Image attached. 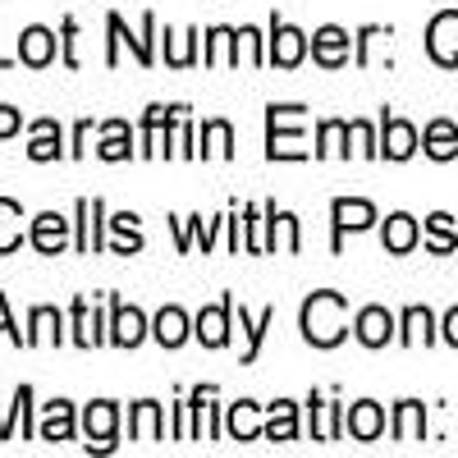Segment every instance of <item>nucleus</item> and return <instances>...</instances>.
I'll return each instance as SVG.
<instances>
[{"instance_id": "f257e3e1", "label": "nucleus", "mask_w": 458, "mask_h": 458, "mask_svg": "<svg viewBox=\"0 0 458 458\" xmlns=\"http://www.w3.org/2000/svg\"><path fill=\"white\" fill-rule=\"evenodd\" d=\"M302 335L321 349L344 339V298L339 293H312V302L302 308Z\"/></svg>"}, {"instance_id": "f03ea898", "label": "nucleus", "mask_w": 458, "mask_h": 458, "mask_svg": "<svg viewBox=\"0 0 458 458\" xmlns=\"http://www.w3.org/2000/svg\"><path fill=\"white\" fill-rule=\"evenodd\" d=\"M427 51L440 60V64H458V14H436L431 32H427Z\"/></svg>"}, {"instance_id": "7ed1b4c3", "label": "nucleus", "mask_w": 458, "mask_h": 458, "mask_svg": "<svg viewBox=\"0 0 458 458\" xmlns=\"http://www.w3.org/2000/svg\"><path fill=\"white\" fill-rule=\"evenodd\" d=\"M390 330H394V321H390V312H380V308H367L358 317V339L367 344V349H380V344L390 339Z\"/></svg>"}, {"instance_id": "20e7f679", "label": "nucleus", "mask_w": 458, "mask_h": 458, "mask_svg": "<svg viewBox=\"0 0 458 458\" xmlns=\"http://www.w3.org/2000/svg\"><path fill=\"white\" fill-rule=\"evenodd\" d=\"M312 47H317V60H321V64H339L344 55H349V32L321 28V32L312 37Z\"/></svg>"}, {"instance_id": "39448f33", "label": "nucleus", "mask_w": 458, "mask_h": 458, "mask_svg": "<svg viewBox=\"0 0 458 458\" xmlns=\"http://www.w3.org/2000/svg\"><path fill=\"white\" fill-rule=\"evenodd\" d=\"M380 427H386V417H380V408H376V403H358V408L349 412V431H353L358 440H376V436H380Z\"/></svg>"}, {"instance_id": "423d86ee", "label": "nucleus", "mask_w": 458, "mask_h": 458, "mask_svg": "<svg viewBox=\"0 0 458 458\" xmlns=\"http://www.w3.org/2000/svg\"><path fill=\"white\" fill-rule=\"evenodd\" d=\"M32 243L42 248V252H60V248H64V220H60V216H37Z\"/></svg>"}, {"instance_id": "0eeeda50", "label": "nucleus", "mask_w": 458, "mask_h": 458, "mask_svg": "<svg viewBox=\"0 0 458 458\" xmlns=\"http://www.w3.org/2000/svg\"><path fill=\"white\" fill-rule=\"evenodd\" d=\"M417 243V220L412 216H390L386 220V248L390 252H408Z\"/></svg>"}, {"instance_id": "6e6552de", "label": "nucleus", "mask_w": 458, "mask_h": 458, "mask_svg": "<svg viewBox=\"0 0 458 458\" xmlns=\"http://www.w3.org/2000/svg\"><path fill=\"white\" fill-rule=\"evenodd\" d=\"M412 147H417V133H412V124H403V120H390V124H386V157L403 161V157H412Z\"/></svg>"}, {"instance_id": "1a4fd4ad", "label": "nucleus", "mask_w": 458, "mask_h": 458, "mask_svg": "<svg viewBox=\"0 0 458 458\" xmlns=\"http://www.w3.org/2000/svg\"><path fill=\"white\" fill-rule=\"evenodd\" d=\"M51 55H55V37L47 28H28L23 32V60L28 64H47Z\"/></svg>"}, {"instance_id": "9d476101", "label": "nucleus", "mask_w": 458, "mask_h": 458, "mask_svg": "<svg viewBox=\"0 0 458 458\" xmlns=\"http://www.w3.org/2000/svg\"><path fill=\"white\" fill-rule=\"evenodd\" d=\"M427 151L436 161H449L454 151H458V133H454V124H445V120H436L431 129H427Z\"/></svg>"}, {"instance_id": "9b49d317", "label": "nucleus", "mask_w": 458, "mask_h": 458, "mask_svg": "<svg viewBox=\"0 0 458 458\" xmlns=\"http://www.w3.org/2000/svg\"><path fill=\"white\" fill-rule=\"evenodd\" d=\"M271 55H276V64H298L302 60V32L298 28H276Z\"/></svg>"}, {"instance_id": "f8f14e48", "label": "nucleus", "mask_w": 458, "mask_h": 458, "mask_svg": "<svg viewBox=\"0 0 458 458\" xmlns=\"http://www.w3.org/2000/svg\"><path fill=\"white\" fill-rule=\"evenodd\" d=\"M376 220L371 202H335V225L339 229H367Z\"/></svg>"}, {"instance_id": "ddd939ff", "label": "nucleus", "mask_w": 458, "mask_h": 458, "mask_svg": "<svg viewBox=\"0 0 458 458\" xmlns=\"http://www.w3.org/2000/svg\"><path fill=\"white\" fill-rule=\"evenodd\" d=\"M142 339V312L138 308H114V344H133Z\"/></svg>"}, {"instance_id": "4468645a", "label": "nucleus", "mask_w": 458, "mask_h": 458, "mask_svg": "<svg viewBox=\"0 0 458 458\" xmlns=\"http://www.w3.org/2000/svg\"><path fill=\"white\" fill-rule=\"evenodd\" d=\"M225 317H229V302H220V308H211V312L198 317V335H202V344L220 349V344H225Z\"/></svg>"}, {"instance_id": "2eb2a0df", "label": "nucleus", "mask_w": 458, "mask_h": 458, "mask_svg": "<svg viewBox=\"0 0 458 458\" xmlns=\"http://www.w3.org/2000/svg\"><path fill=\"white\" fill-rule=\"evenodd\" d=\"M69 431H73L69 403H51L47 408V422H42V440H69Z\"/></svg>"}, {"instance_id": "dca6fc26", "label": "nucleus", "mask_w": 458, "mask_h": 458, "mask_svg": "<svg viewBox=\"0 0 458 458\" xmlns=\"http://www.w3.org/2000/svg\"><path fill=\"white\" fill-rule=\"evenodd\" d=\"M188 335V321H183V312L179 308H165L161 317H157V339L165 344V349H174V344Z\"/></svg>"}, {"instance_id": "f3484780", "label": "nucleus", "mask_w": 458, "mask_h": 458, "mask_svg": "<svg viewBox=\"0 0 458 458\" xmlns=\"http://www.w3.org/2000/svg\"><path fill=\"white\" fill-rule=\"evenodd\" d=\"M114 431V403H92L88 408V436H97V445H110Z\"/></svg>"}, {"instance_id": "a211bd4d", "label": "nucleus", "mask_w": 458, "mask_h": 458, "mask_svg": "<svg viewBox=\"0 0 458 458\" xmlns=\"http://www.w3.org/2000/svg\"><path fill=\"white\" fill-rule=\"evenodd\" d=\"M19 243V207L0 198V252H10Z\"/></svg>"}, {"instance_id": "6ab92c4d", "label": "nucleus", "mask_w": 458, "mask_h": 458, "mask_svg": "<svg viewBox=\"0 0 458 458\" xmlns=\"http://www.w3.org/2000/svg\"><path fill=\"white\" fill-rule=\"evenodd\" d=\"M229 431H234L239 440H252V436H257V412H252V403H239L234 412H229Z\"/></svg>"}, {"instance_id": "aec40b11", "label": "nucleus", "mask_w": 458, "mask_h": 458, "mask_svg": "<svg viewBox=\"0 0 458 458\" xmlns=\"http://www.w3.org/2000/svg\"><path fill=\"white\" fill-rule=\"evenodd\" d=\"M422 431V403H403L399 408V440H417Z\"/></svg>"}, {"instance_id": "412c9836", "label": "nucleus", "mask_w": 458, "mask_h": 458, "mask_svg": "<svg viewBox=\"0 0 458 458\" xmlns=\"http://www.w3.org/2000/svg\"><path fill=\"white\" fill-rule=\"evenodd\" d=\"M271 440H293V403H276V412H271Z\"/></svg>"}, {"instance_id": "4be33fe9", "label": "nucleus", "mask_w": 458, "mask_h": 458, "mask_svg": "<svg viewBox=\"0 0 458 458\" xmlns=\"http://www.w3.org/2000/svg\"><path fill=\"white\" fill-rule=\"evenodd\" d=\"M408 344H427L431 339V317H427V308H412L408 312V335H403Z\"/></svg>"}, {"instance_id": "5701e85b", "label": "nucleus", "mask_w": 458, "mask_h": 458, "mask_svg": "<svg viewBox=\"0 0 458 458\" xmlns=\"http://www.w3.org/2000/svg\"><path fill=\"white\" fill-rule=\"evenodd\" d=\"M28 151H32V161H51V157H55V151H60V138L51 142V124H37V142H32Z\"/></svg>"}, {"instance_id": "b1692460", "label": "nucleus", "mask_w": 458, "mask_h": 458, "mask_svg": "<svg viewBox=\"0 0 458 458\" xmlns=\"http://www.w3.org/2000/svg\"><path fill=\"white\" fill-rule=\"evenodd\" d=\"M138 436H142V440H157V436H161V427H157V403H142V408H138Z\"/></svg>"}, {"instance_id": "393cba45", "label": "nucleus", "mask_w": 458, "mask_h": 458, "mask_svg": "<svg viewBox=\"0 0 458 458\" xmlns=\"http://www.w3.org/2000/svg\"><path fill=\"white\" fill-rule=\"evenodd\" d=\"M101 157H106V161L129 157V147H124V138H120V124H110V138H106V147H101Z\"/></svg>"}, {"instance_id": "a878e982", "label": "nucleus", "mask_w": 458, "mask_h": 458, "mask_svg": "<svg viewBox=\"0 0 458 458\" xmlns=\"http://www.w3.org/2000/svg\"><path fill=\"white\" fill-rule=\"evenodd\" d=\"M207 151H216V157H229V124H211L207 129Z\"/></svg>"}, {"instance_id": "bb28decb", "label": "nucleus", "mask_w": 458, "mask_h": 458, "mask_svg": "<svg viewBox=\"0 0 458 458\" xmlns=\"http://www.w3.org/2000/svg\"><path fill=\"white\" fill-rule=\"evenodd\" d=\"M431 234H436V248H454V234H449V216H431Z\"/></svg>"}, {"instance_id": "cd10ccee", "label": "nucleus", "mask_w": 458, "mask_h": 458, "mask_svg": "<svg viewBox=\"0 0 458 458\" xmlns=\"http://www.w3.org/2000/svg\"><path fill=\"white\" fill-rule=\"evenodd\" d=\"M14 129H19V114L0 106V133H14Z\"/></svg>"}, {"instance_id": "c85d7f7f", "label": "nucleus", "mask_w": 458, "mask_h": 458, "mask_svg": "<svg viewBox=\"0 0 458 458\" xmlns=\"http://www.w3.org/2000/svg\"><path fill=\"white\" fill-rule=\"evenodd\" d=\"M445 339H449V344H458V308L445 317Z\"/></svg>"}, {"instance_id": "c756f323", "label": "nucleus", "mask_w": 458, "mask_h": 458, "mask_svg": "<svg viewBox=\"0 0 458 458\" xmlns=\"http://www.w3.org/2000/svg\"><path fill=\"white\" fill-rule=\"evenodd\" d=\"M0 330H10V339H19V330H14L10 317H5V298H0Z\"/></svg>"}]
</instances>
